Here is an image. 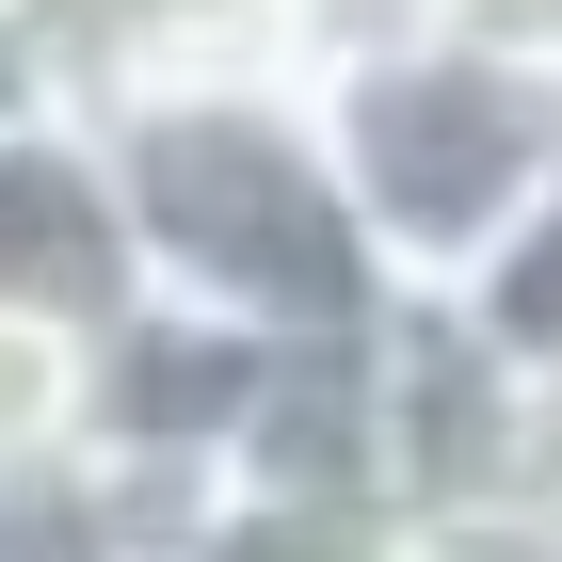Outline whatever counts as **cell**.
<instances>
[{"label":"cell","mask_w":562,"mask_h":562,"mask_svg":"<svg viewBox=\"0 0 562 562\" xmlns=\"http://www.w3.org/2000/svg\"><path fill=\"white\" fill-rule=\"evenodd\" d=\"M97 161H113V210H130L145 305L177 322H225L258 353H353L386 338V258L353 225V177L322 145V97L305 65H241V81H161L97 113Z\"/></svg>","instance_id":"1"},{"label":"cell","mask_w":562,"mask_h":562,"mask_svg":"<svg viewBox=\"0 0 562 562\" xmlns=\"http://www.w3.org/2000/svg\"><path fill=\"white\" fill-rule=\"evenodd\" d=\"M305 97H322V145H338L353 225L402 305L482 290V258L562 193V65L467 33V16L338 48V65H305Z\"/></svg>","instance_id":"2"},{"label":"cell","mask_w":562,"mask_h":562,"mask_svg":"<svg viewBox=\"0 0 562 562\" xmlns=\"http://www.w3.org/2000/svg\"><path fill=\"white\" fill-rule=\"evenodd\" d=\"M130 305L145 258L113 210V161H97V113L0 130V322H130Z\"/></svg>","instance_id":"3"},{"label":"cell","mask_w":562,"mask_h":562,"mask_svg":"<svg viewBox=\"0 0 562 562\" xmlns=\"http://www.w3.org/2000/svg\"><path fill=\"white\" fill-rule=\"evenodd\" d=\"M48 65L81 113L113 97H161V81H241V65H290V16L273 0H33Z\"/></svg>","instance_id":"4"},{"label":"cell","mask_w":562,"mask_h":562,"mask_svg":"<svg viewBox=\"0 0 562 562\" xmlns=\"http://www.w3.org/2000/svg\"><path fill=\"white\" fill-rule=\"evenodd\" d=\"M130 562H402V498H338V482H177L161 530Z\"/></svg>","instance_id":"5"},{"label":"cell","mask_w":562,"mask_h":562,"mask_svg":"<svg viewBox=\"0 0 562 562\" xmlns=\"http://www.w3.org/2000/svg\"><path fill=\"white\" fill-rule=\"evenodd\" d=\"M450 322H467L530 402H562V193L498 241V258H482V290H450Z\"/></svg>","instance_id":"6"},{"label":"cell","mask_w":562,"mask_h":562,"mask_svg":"<svg viewBox=\"0 0 562 562\" xmlns=\"http://www.w3.org/2000/svg\"><path fill=\"white\" fill-rule=\"evenodd\" d=\"M402 562H562V482H482V498H418Z\"/></svg>","instance_id":"7"},{"label":"cell","mask_w":562,"mask_h":562,"mask_svg":"<svg viewBox=\"0 0 562 562\" xmlns=\"http://www.w3.org/2000/svg\"><path fill=\"white\" fill-rule=\"evenodd\" d=\"M48 113H81V97H65V65H48L33 0H0V130H48Z\"/></svg>","instance_id":"8"},{"label":"cell","mask_w":562,"mask_h":562,"mask_svg":"<svg viewBox=\"0 0 562 562\" xmlns=\"http://www.w3.org/2000/svg\"><path fill=\"white\" fill-rule=\"evenodd\" d=\"M547 482H562V402H547Z\"/></svg>","instance_id":"9"}]
</instances>
